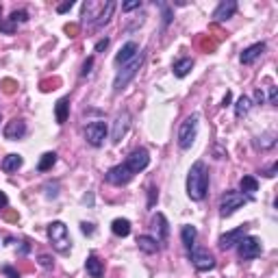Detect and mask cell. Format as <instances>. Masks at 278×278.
Here are the masks:
<instances>
[{"mask_svg":"<svg viewBox=\"0 0 278 278\" xmlns=\"http://www.w3.org/2000/svg\"><path fill=\"white\" fill-rule=\"evenodd\" d=\"M189 259L193 267L198 269V272H209V269L215 267V259L211 255L209 250H202V248H191L189 250Z\"/></svg>","mask_w":278,"mask_h":278,"instance_id":"obj_10","label":"cell"},{"mask_svg":"<svg viewBox=\"0 0 278 278\" xmlns=\"http://www.w3.org/2000/svg\"><path fill=\"white\" fill-rule=\"evenodd\" d=\"M24 135H26V124H24L22 120H11L9 124L5 126V137L11 139V142H15V139H22Z\"/></svg>","mask_w":278,"mask_h":278,"instance_id":"obj_16","label":"cell"},{"mask_svg":"<svg viewBox=\"0 0 278 278\" xmlns=\"http://www.w3.org/2000/svg\"><path fill=\"white\" fill-rule=\"evenodd\" d=\"M154 228L159 231L157 241H165L168 235H170V228H168V219H165V215H163V213H157V217H154Z\"/></svg>","mask_w":278,"mask_h":278,"instance_id":"obj_26","label":"cell"},{"mask_svg":"<svg viewBox=\"0 0 278 278\" xmlns=\"http://www.w3.org/2000/svg\"><path fill=\"white\" fill-rule=\"evenodd\" d=\"M150 200H148V207H152V204H154V200H157V189H154V187H150Z\"/></svg>","mask_w":278,"mask_h":278,"instance_id":"obj_42","label":"cell"},{"mask_svg":"<svg viewBox=\"0 0 278 278\" xmlns=\"http://www.w3.org/2000/svg\"><path fill=\"white\" fill-rule=\"evenodd\" d=\"M142 7V0H128V3L122 5V11H133V9H139Z\"/></svg>","mask_w":278,"mask_h":278,"instance_id":"obj_32","label":"cell"},{"mask_svg":"<svg viewBox=\"0 0 278 278\" xmlns=\"http://www.w3.org/2000/svg\"><path fill=\"white\" fill-rule=\"evenodd\" d=\"M0 33H7V35H11V33H15V24H13L11 20L0 22Z\"/></svg>","mask_w":278,"mask_h":278,"instance_id":"obj_31","label":"cell"},{"mask_svg":"<svg viewBox=\"0 0 278 278\" xmlns=\"http://www.w3.org/2000/svg\"><path fill=\"white\" fill-rule=\"evenodd\" d=\"M85 269H87V274L92 276V278H102V274H104L102 261L98 259L96 255H89V257H87V261H85Z\"/></svg>","mask_w":278,"mask_h":278,"instance_id":"obj_18","label":"cell"},{"mask_svg":"<svg viewBox=\"0 0 278 278\" xmlns=\"http://www.w3.org/2000/svg\"><path fill=\"white\" fill-rule=\"evenodd\" d=\"M255 100H257L259 104L265 100V96H263V92H261V89H257V92H255Z\"/></svg>","mask_w":278,"mask_h":278,"instance_id":"obj_44","label":"cell"},{"mask_svg":"<svg viewBox=\"0 0 278 278\" xmlns=\"http://www.w3.org/2000/svg\"><path fill=\"white\" fill-rule=\"evenodd\" d=\"M142 63H144V52H139L133 61H128L126 65H122V68L118 70L116 78H113V92H116V94L124 92L130 80L137 76V72H139V68H142Z\"/></svg>","mask_w":278,"mask_h":278,"instance_id":"obj_2","label":"cell"},{"mask_svg":"<svg viewBox=\"0 0 278 278\" xmlns=\"http://www.w3.org/2000/svg\"><path fill=\"white\" fill-rule=\"evenodd\" d=\"M107 124H104L102 120H96L92 122V124H87L85 128V139L89 146H94V148H100V146L104 144V139H107Z\"/></svg>","mask_w":278,"mask_h":278,"instance_id":"obj_7","label":"cell"},{"mask_svg":"<svg viewBox=\"0 0 278 278\" xmlns=\"http://www.w3.org/2000/svg\"><path fill=\"white\" fill-rule=\"evenodd\" d=\"M133 172H130L124 163H120V165H113L107 174H104V181H107L109 185H116V187H122V185H128L130 181H133Z\"/></svg>","mask_w":278,"mask_h":278,"instance_id":"obj_9","label":"cell"},{"mask_svg":"<svg viewBox=\"0 0 278 278\" xmlns=\"http://www.w3.org/2000/svg\"><path fill=\"white\" fill-rule=\"evenodd\" d=\"M246 235H248V226H237V228H233V231H228V233H224L222 237H219L217 243H219V248H222V250H231V248H235Z\"/></svg>","mask_w":278,"mask_h":278,"instance_id":"obj_11","label":"cell"},{"mask_svg":"<svg viewBox=\"0 0 278 278\" xmlns=\"http://www.w3.org/2000/svg\"><path fill=\"white\" fill-rule=\"evenodd\" d=\"M92 65H94V57H89V59L83 63V70H80V76H87L89 72H92Z\"/></svg>","mask_w":278,"mask_h":278,"instance_id":"obj_34","label":"cell"},{"mask_svg":"<svg viewBox=\"0 0 278 278\" xmlns=\"http://www.w3.org/2000/svg\"><path fill=\"white\" fill-rule=\"evenodd\" d=\"M107 46H109V39L104 37V39H100V42H96V48H94V50H96V52H102Z\"/></svg>","mask_w":278,"mask_h":278,"instance_id":"obj_36","label":"cell"},{"mask_svg":"<svg viewBox=\"0 0 278 278\" xmlns=\"http://www.w3.org/2000/svg\"><path fill=\"white\" fill-rule=\"evenodd\" d=\"M111 231H113V235H118V237H128L130 235V222H128V219H124V217L113 219Z\"/></svg>","mask_w":278,"mask_h":278,"instance_id":"obj_25","label":"cell"},{"mask_svg":"<svg viewBox=\"0 0 278 278\" xmlns=\"http://www.w3.org/2000/svg\"><path fill=\"white\" fill-rule=\"evenodd\" d=\"M22 163H24V159L20 154H7L3 159V170L7 174H11V172H18V168H22Z\"/></svg>","mask_w":278,"mask_h":278,"instance_id":"obj_23","label":"cell"},{"mask_svg":"<svg viewBox=\"0 0 278 278\" xmlns=\"http://www.w3.org/2000/svg\"><path fill=\"white\" fill-rule=\"evenodd\" d=\"M250 107H252L250 98H248V96H241L239 100L235 102V116H237V118H243V116H246V113L250 111Z\"/></svg>","mask_w":278,"mask_h":278,"instance_id":"obj_27","label":"cell"},{"mask_svg":"<svg viewBox=\"0 0 278 278\" xmlns=\"http://www.w3.org/2000/svg\"><path fill=\"white\" fill-rule=\"evenodd\" d=\"M161 9H163V26H168V24L172 22V9L168 5H161Z\"/></svg>","mask_w":278,"mask_h":278,"instance_id":"obj_33","label":"cell"},{"mask_svg":"<svg viewBox=\"0 0 278 278\" xmlns=\"http://www.w3.org/2000/svg\"><path fill=\"white\" fill-rule=\"evenodd\" d=\"M7 204H9V198H7V193H5V191H0V209H5Z\"/></svg>","mask_w":278,"mask_h":278,"instance_id":"obj_41","label":"cell"},{"mask_svg":"<svg viewBox=\"0 0 278 278\" xmlns=\"http://www.w3.org/2000/svg\"><path fill=\"white\" fill-rule=\"evenodd\" d=\"M250 196H243L241 191H226L219 200V215L222 217H231L237 209H241L246 202H250Z\"/></svg>","mask_w":278,"mask_h":278,"instance_id":"obj_4","label":"cell"},{"mask_svg":"<svg viewBox=\"0 0 278 278\" xmlns=\"http://www.w3.org/2000/svg\"><path fill=\"white\" fill-rule=\"evenodd\" d=\"M237 252H239V259H241V261H252V259L261 257L263 246H261V239H259V237L246 235L239 243H237Z\"/></svg>","mask_w":278,"mask_h":278,"instance_id":"obj_6","label":"cell"},{"mask_svg":"<svg viewBox=\"0 0 278 278\" xmlns=\"http://www.w3.org/2000/svg\"><path fill=\"white\" fill-rule=\"evenodd\" d=\"M276 98H278L276 87H269V104H276Z\"/></svg>","mask_w":278,"mask_h":278,"instance_id":"obj_40","label":"cell"},{"mask_svg":"<svg viewBox=\"0 0 278 278\" xmlns=\"http://www.w3.org/2000/svg\"><path fill=\"white\" fill-rule=\"evenodd\" d=\"M196 237H198L196 226H183V228H181V239H183V246H185L187 250L196 248Z\"/></svg>","mask_w":278,"mask_h":278,"instance_id":"obj_22","label":"cell"},{"mask_svg":"<svg viewBox=\"0 0 278 278\" xmlns=\"http://www.w3.org/2000/svg\"><path fill=\"white\" fill-rule=\"evenodd\" d=\"M70 116V98H61L54 107V118H57V124H65Z\"/></svg>","mask_w":278,"mask_h":278,"instance_id":"obj_20","label":"cell"},{"mask_svg":"<svg viewBox=\"0 0 278 278\" xmlns=\"http://www.w3.org/2000/svg\"><path fill=\"white\" fill-rule=\"evenodd\" d=\"M263 52H265V42H257V44L248 46L246 50L239 54V61H241L243 65H250V63H255Z\"/></svg>","mask_w":278,"mask_h":278,"instance_id":"obj_13","label":"cell"},{"mask_svg":"<svg viewBox=\"0 0 278 278\" xmlns=\"http://www.w3.org/2000/svg\"><path fill=\"white\" fill-rule=\"evenodd\" d=\"M9 20L15 24V26H18V24H24L29 20V13L26 11H13L11 15H9Z\"/></svg>","mask_w":278,"mask_h":278,"instance_id":"obj_29","label":"cell"},{"mask_svg":"<svg viewBox=\"0 0 278 278\" xmlns=\"http://www.w3.org/2000/svg\"><path fill=\"white\" fill-rule=\"evenodd\" d=\"M207 189H209V170H207V163L204 161H196L189 174H187V193L189 198L200 202L204 200L207 196Z\"/></svg>","mask_w":278,"mask_h":278,"instance_id":"obj_1","label":"cell"},{"mask_svg":"<svg viewBox=\"0 0 278 278\" xmlns=\"http://www.w3.org/2000/svg\"><path fill=\"white\" fill-rule=\"evenodd\" d=\"M196 135H198V116H189L178 128V146L183 150H189L196 142Z\"/></svg>","mask_w":278,"mask_h":278,"instance_id":"obj_5","label":"cell"},{"mask_svg":"<svg viewBox=\"0 0 278 278\" xmlns=\"http://www.w3.org/2000/svg\"><path fill=\"white\" fill-rule=\"evenodd\" d=\"M39 265H42V267H52V259L48 255H42V257H39Z\"/></svg>","mask_w":278,"mask_h":278,"instance_id":"obj_37","label":"cell"},{"mask_svg":"<svg viewBox=\"0 0 278 278\" xmlns=\"http://www.w3.org/2000/svg\"><path fill=\"white\" fill-rule=\"evenodd\" d=\"M72 7H74V0H68V3H63V5L57 7V11H59V13H68Z\"/></svg>","mask_w":278,"mask_h":278,"instance_id":"obj_35","label":"cell"},{"mask_svg":"<svg viewBox=\"0 0 278 278\" xmlns=\"http://www.w3.org/2000/svg\"><path fill=\"white\" fill-rule=\"evenodd\" d=\"M80 228H83V233H85V235H94V224L83 222V224H80Z\"/></svg>","mask_w":278,"mask_h":278,"instance_id":"obj_39","label":"cell"},{"mask_svg":"<svg viewBox=\"0 0 278 278\" xmlns=\"http://www.w3.org/2000/svg\"><path fill=\"white\" fill-rule=\"evenodd\" d=\"M139 52H142V50H139V46H137L135 42H128V44L122 46L120 52L116 54V63H118V65H126L128 61H133Z\"/></svg>","mask_w":278,"mask_h":278,"instance_id":"obj_15","label":"cell"},{"mask_svg":"<svg viewBox=\"0 0 278 278\" xmlns=\"http://www.w3.org/2000/svg\"><path fill=\"white\" fill-rule=\"evenodd\" d=\"M46 196L48 198H57V196H59V183H48L46 185Z\"/></svg>","mask_w":278,"mask_h":278,"instance_id":"obj_30","label":"cell"},{"mask_svg":"<svg viewBox=\"0 0 278 278\" xmlns=\"http://www.w3.org/2000/svg\"><path fill=\"white\" fill-rule=\"evenodd\" d=\"M113 11H116V3H113V0H109V3L104 5V9H102L100 13H98V18L94 20V29H102L104 24H109Z\"/></svg>","mask_w":278,"mask_h":278,"instance_id":"obj_19","label":"cell"},{"mask_svg":"<svg viewBox=\"0 0 278 278\" xmlns=\"http://www.w3.org/2000/svg\"><path fill=\"white\" fill-rule=\"evenodd\" d=\"M128 128H130V113L128 111H122L118 120H116V124H113V133H111V142L113 144H120L122 139H124V135L128 133Z\"/></svg>","mask_w":278,"mask_h":278,"instance_id":"obj_12","label":"cell"},{"mask_svg":"<svg viewBox=\"0 0 278 278\" xmlns=\"http://www.w3.org/2000/svg\"><path fill=\"white\" fill-rule=\"evenodd\" d=\"M276 172H278V165H276V163H274V165H272V168H269V170L265 172V176H269V178H274V176H276Z\"/></svg>","mask_w":278,"mask_h":278,"instance_id":"obj_43","label":"cell"},{"mask_svg":"<svg viewBox=\"0 0 278 278\" xmlns=\"http://www.w3.org/2000/svg\"><path fill=\"white\" fill-rule=\"evenodd\" d=\"M239 187H241V193L243 196H250L252 198V193L259 191V181L255 176H243L241 181H239Z\"/></svg>","mask_w":278,"mask_h":278,"instance_id":"obj_24","label":"cell"},{"mask_svg":"<svg viewBox=\"0 0 278 278\" xmlns=\"http://www.w3.org/2000/svg\"><path fill=\"white\" fill-rule=\"evenodd\" d=\"M191 68H193V59H191V57H185V59H178L172 70H174V76L176 78H185L191 72Z\"/></svg>","mask_w":278,"mask_h":278,"instance_id":"obj_21","label":"cell"},{"mask_svg":"<svg viewBox=\"0 0 278 278\" xmlns=\"http://www.w3.org/2000/svg\"><path fill=\"white\" fill-rule=\"evenodd\" d=\"M124 165L133 172V174H139V172H144L146 168L150 165V154H148V150L146 148H137V150H133L126 157V161H124Z\"/></svg>","mask_w":278,"mask_h":278,"instance_id":"obj_8","label":"cell"},{"mask_svg":"<svg viewBox=\"0 0 278 278\" xmlns=\"http://www.w3.org/2000/svg\"><path fill=\"white\" fill-rule=\"evenodd\" d=\"M57 163V154L54 152H46V154H42V159H39V163H37V170L39 172H48L52 165Z\"/></svg>","mask_w":278,"mask_h":278,"instance_id":"obj_28","label":"cell"},{"mask_svg":"<svg viewBox=\"0 0 278 278\" xmlns=\"http://www.w3.org/2000/svg\"><path fill=\"white\" fill-rule=\"evenodd\" d=\"M235 11H237V3H235V0H224V3H219L217 9L213 11V18H215V22H226V20L233 18Z\"/></svg>","mask_w":278,"mask_h":278,"instance_id":"obj_14","label":"cell"},{"mask_svg":"<svg viewBox=\"0 0 278 278\" xmlns=\"http://www.w3.org/2000/svg\"><path fill=\"white\" fill-rule=\"evenodd\" d=\"M137 246H139L142 252H146V255H154V252H159L157 237H150V235H139L137 237Z\"/></svg>","mask_w":278,"mask_h":278,"instance_id":"obj_17","label":"cell"},{"mask_svg":"<svg viewBox=\"0 0 278 278\" xmlns=\"http://www.w3.org/2000/svg\"><path fill=\"white\" fill-rule=\"evenodd\" d=\"M48 237H50L52 248L59 252V255H68V252H70L72 241H70L68 226H65L63 222H52L50 226H48Z\"/></svg>","mask_w":278,"mask_h":278,"instance_id":"obj_3","label":"cell"},{"mask_svg":"<svg viewBox=\"0 0 278 278\" xmlns=\"http://www.w3.org/2000/svg\"><path fill=\"white\" fill-rule=\"evenodd\" d=\"M3 272H5L7 276H9V278H20V274L15 272V269H13L11 265H5V267H3Z\"/></svg>","mask_w":278,"mask_h":278,"instance_id":"obj_38","label":"cell"}]
</instances>
